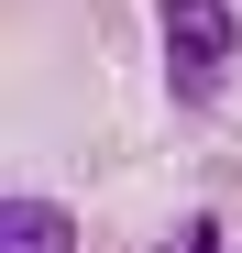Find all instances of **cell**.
Returning <instances> with one entry per match:
<instances>
[{
	"instance_id": "obj_1",
	"label": "cell",
	"mask_w": 242,
	"mask_h": 253,
	"mask_svg": "<svg viewBox=\"0 0 242 253\" xmlns=\"http://www.w3.org/2000/svg\"><path fill=\"white\" fill-rule=\"evenodd\" d=\"M242 44V22H231V0H165V77L198 99V88H220V66Z\"/></svg>"
},
{
	"instance_id": "obj_2",
	"label": "cell",
	"mask_w": 242,
	"mask_h": 253,
	"mask_svg": "<svg viewBox=\"0 0 242 253\" xmlns=\"http://www.w3.org/2000/svg\"><path fill=\"white\" fill-rule=\"evenodd\" d=\"M0 253H77V231H66L55 198H11L0 209Z\"/></svg>"
},
{
	"instance_id": "obj_3",
	"label": "cell",
	"mask_w": 242,
	"mask_h": 253,
	"mask_svg": "<svg viewBox=\"0 0 242 253\" xmlns=\"http://www.w3.org/2000/svg\"><path fill=\"white\" fill-rule=\"evenodd\" d=\"M176 253H220V242H209V231H187V242H176Z\"/></svg>"
}]
</instances>
